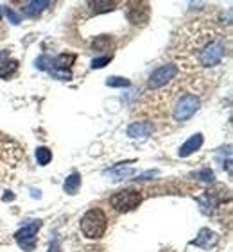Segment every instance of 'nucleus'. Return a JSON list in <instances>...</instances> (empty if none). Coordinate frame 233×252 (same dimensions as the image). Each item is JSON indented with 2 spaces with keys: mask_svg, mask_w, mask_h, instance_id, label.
<instances>
[{
  "mask_svg": "<svg viewBox=\"0 0 233 252\" xmlns=\"http://www.w3.org/2000/svg\"><path fill=\"white\" fill-rule=\"evenodd\" d=\"M106 227H108V218H106L104 211H100V209H90L85 213V217L81 218V231L90 240L102 236L106 232Z\"/></svg>",
  "mask_w": 233,
  "mask_h": 252,
  "instance_id": "1",
  "label": "nucleus"
},
{
  "mask_svg": "<svg viewBox=\"0 0 233 252\" xmlns=\"http://www.w3.org/2000/svg\"><path fill=\"white\" fill-rule=\"evenodd\" d=\"M224 54H226V45H224L223 38H213L212 41L204 45L203 49L198 52V63L201 66H206V68H212V66H217L221 61H223Z\"/></svg>",
  "mask_w": 233,
  "mask_h": 252,
  "instance_id": "2",
  "label": "nucleus"
},
{
  "mask_svg": "<svg viewBox=\"0 0 233 252\" xmlns=\"http://www.w3.org/2000/svg\"><path fill=\"white\" fill-rule=\"evenodd\" d=\"M199 104H201V102H199V99L196 95H192V93L183 95V97L176 102V106H174V109H172L174 120L185 122V120L192 118L194 114H196V111L199 109Z\"/></svg>",
  "mask_w": 233,
  "mask_h": 252,
  "instance_id": "3",
  "label": "nucleus"
},
{
  "mask_svg": "<svg viewBox=\"0 0 233 252\" xmlns=\"http://www.w3.org/2000/svg\"><path fill=\"white\" fill-rule=\"evenodd\" d=\"M140 202H142V195L136 190H124V192L115 193L113 197L109 198V204L117 211H131V209L138 208Z\"/></svg>",
  "mask_w": 233,
  "mask_h": 252,
  "instance_id": "4",
  "label": "nucleus"
},
{
  "mask_svg": "<svg viewBox=\"0 0 233 252\" xmlns=\"http://www.w3.org/2000/svg\"><path fill=\"white\" fill-rule=\"evenodd\" d=\"M40 229H41V222L40 220H34V222L24 225L20 231H16L15 240L18 242V245H20L24 251L33 252L36 247V234H38Z\"/></svg>",
  "mask_w": 233,
  "mask_h": 252,
  "instance_id": "5",
  "label": "nucleus"
},
{
  "mask_svg": "<svg viewBox=\"0 0 233 252\" xmlns=\"http://www.w3.org/2000/svg\"><path fill=\"white\" fill-rule=\"evenodd\" d=\"M178 74H179L178 64H172V63L164 64V66L156 68L153 74H151V77H149V86H151V88H162V86H165L167 83H170Z\"/></svg>",
  "mask_w": 233,
  "mask_h": 252,
  "instance_id": "6",
  "label": "nucleus"
},
{
  "mask_svg": "<svg viewBox=\"0 0 233 252\" xmlns=\"http://www.w3.org/2000/svg\"><path fill=\"white\" fill-rule=\"evenodd\" d=\"M154 133V125L151 122H133L128 127V136L133 140H145Z\"/></svg>",
  "mask_w": 233,
  "mask_h": 252,
  "instance_id": "7",
  "label": "nucleus"
},
{
  "mask_svg": "<svg viewBox=\"0 0 233 252\" xmlns=\"http://www.w3.org/2000/svg\"><path fill=\"white\" fill-rule=\"evenodd\" d=\"M217 242H219V236L215 232L210 231V229H201L199 234L196 236V240H192V245L201 249H210L213 245H217Z\"/></svg>",
  "mask_w": 233,
  "mask_h": 252,
  "instance_id": "8",
  "label": "nucleus"
},
{
  "mask_svg": "<svg viewBox=\"0 0 233 252\" xmlns=\"http://www.w3.org/2000/svg\"><path fill=\"white\" fill-rule=\"evenodd\" d=\"M203 141H204V138H203V134H201V133L190 136V138L187 140L183 145H181V148H179V158H189L190 154H194L196 150H199V148H201Z\"/></svg>",
  "mask_w": 233,
  "mask_h": 252,
  "instance_id": "9",
  "label": "nucleus"
},
{
  "mask_svg": "<svg viewBox=\"0 0 233 252\" xmlns=\"http://www.w3.org/2000/svg\"><path fill=\"white\" fill-rule=\"evenodd\" d=\"M198 202L204 215H212L213 209L217 208V198H215V193L212 192H204L201 197H198Z\"/></svg>",
  "mask_w": 233,
  "mask_h": 252,
  "instance_id": "10",
  "label": "nucleus"
},
{
  "mask_svg": "<svg viewBox=\"0 0 233 252\" xmlns=\"http://www.w3.org/2000/svg\"><path fill=\"white\" fill-rule=\"evenodd\" d=\"M49 5H50V2H47V0H31V2H27V4L24 5V15L34 18V16L40 15L41 11H43L45 7H49Z\"/></svg>",
  "mask_w": 233,
  "mask_h": 252,
  "instance_id": "11",
  "label": "nucleus"
},
{
  "mask_svg": "<svg viewBox=\"0 0 233 252\" xmlns=\"http://www.w3.org/2000/svg\"><path fill=\"white\" fill-rule=\"evenodd\" d=\"M133 173H134V168L124 167V163H120V165H117V167L106 170L104 175H111L113 181H122V179L129 177V175H133Z\"/></svg>",
  "mask_w": 233,
  "mask_h": 252,
  "instance_id": "12",
  "label": "nucleus"
},
{
  "mask_svg": "<svg viewBox=\"0 0 233 252\" xmlns=\"http://www.w3.org/2000/svg\"><path fill=\"white\" fill-rule=\"evenodd\" d=\"M81 188V175L77 172L70 173L68 177L65 179V184H63V190L68 195H75L77 193V190Z\"/></svg>",
  "mask_w": 233,
  "mask_h": 252,
  "instance_id": "13",
  "label": "nucleus"
},
{
  "mask_svg": "<svg viewBox=\"0 0 233 252\" xmlns=\"http://www.w3.org/2000/svg\"><path fill=\"white\" fill-rule=\"evenodd\" d=\"M18 70V61L16 59H7L0 64V79H9L11 75Z\"/></svg>",
  "mask_w": 233,
  "mask_h": 252,
  "instance_id": "14",
  "label": "nucleus"
},
{
  "mask_svg": "<svg viewBox=\"0 0 233 252\" xmlns=\"http://www.w3.org/2000/svg\"><path fill=\"white\" fill-rule=\"evenodd\" d=\"M50 159H52V152H50L47 147H38L36 148V161H38V165H41V167H45V165L50 163Z\"/></svg>",
  "mask_w": 233,
  "mask_h": 252,
  "instance_id": "15",
  "label": "nucleus"
},
{
  "mask_svg": "<svg viewBox=\"0 0 233 252\" xmlns=\"http://www.w3.org/2000/svg\"><path fill=\"white\" fill-rule=\"evenodd\" d=\"M36 68L43 70V72L54 70V57H50V56H40V57L36 59Z\"/></svg>",
  "mask_w": 233,
  "mask_h": 252,
  "instance_id": "16",
  "label": "nucleus"
},
{
  "mask_svg": "<svg viewBox=\"0 0 233 252\" xmlns=\"http://www.w3.org/2000/svg\"><path fill=\"white\" fill-rule=\"evenodd\" d=\"M192 177L199 179V181H203V183H212L213 179H215V173H213L210 168H204V170H199V172L192 173Z\"/></svg>",
  "mask_w": 233,
  "mask_h": 252,
  "instance_id": "17",
  "label": "nucleus"
},
{
  "mask_svg": "<svg viewBox=\"0 0 233 252\" xmlns=\"http://www.w3.org/2000/svg\"><path fill=\"white\" fill-rule=\"evenodd\" d=\"M129 84L131 83L124 77H108V81H106V86H109V88H128Z\"/></svg>",
  "mask_w": 233,
  "mask_h": 252,
  "instance_id": "18",
  "label": "nucleus"
},
{
  "mask_svg": "<svg viewBox=\"0 0 233 252\" xmlns=\"http://www.w3.org/2000/svg\"><path fill=\"white\" fill-rule=\"evenodd\" d=\"M50 75H52V77H54V79H60V81H70L72 79V72H70L68 68L67 70H52V72H49Z\"/></svg>",
  "mask_w": 233,
  "mask_h": 252,
  "instance_id": "19",
  "label": "nucleus"
},
{
  "mask_svg": "<svg viewBox=\"0 0 233 252\" xmlns=\"http://www.w3.org/2000/svg\"><path fill=\"white\" fill-rule=\"evenodd\" d=\"M109 61H111V56H104V57H95V59L92 61V68H104Z\"/></svg>",
  "mask_w": 233,
  "mask_h": 252,
  "instance_id": "20",
  "label": "nucleus"
},
{
  "mask_svg": "<svg viewBox=\"0 0 233 252\" xmlns=\"http://www.w3.org/2000/svg\"><path fill=\"white\" fill-rule=\"evenodd\" d=\"M4 13H5V16L9 18V22H11L13 25H18V24H20V16L16 15L15 11L11 9V7H4Z\"/></svg>",
  "mask_w": 233,
  "mask_h": 252,
  "instance_id": "21",
  "label": "nucleus"
},
{
  "mask_svg": "<svg viewBox=\"0 0 233 252\" xmlns=\"http://www.w3.org/2000/svg\"><path fill=\"white\" fill-rule=\"evenodd\" d=\"M47 252H61L60 242H58V240H54V242L49 245V251H47Z\"/></svg>",
  "mask_w": 233,
  "mask_h": 252,
  "instance_id": "22",
  "label": "nucleus"
},
{
  "mask_svg": "<svg viewBox=\"0 0 233 252\" xmlns=\"http://www.w3.org/2000/svg\"><path fill=\"white\" fill-rule=\"evenodd\" d=\"M31 192H33V197H34V198H36V197H38V198L41 197V192H40V190H38V192H36V190L33 188V190H31Z\"/></svg>",
  "mask_w": 233,
  "mask_h": 252,
  "instance_id": "23",
  "label": "nucleus"
},
{
  "mask_svg": "<svg viewBox=\"0 0 233 252\" xmlns=\"http://www.w3.org/2000/svg\"><path fill=\"white\" fill-rule=\"evenodd\" d=\"M7 193H9V195H4V200H5V202H7V200H13V198H15V195H13L11 192H7Z\"/></svg>",
  "mask_w": 233,
  "mask_h": 252,
  "instance_id": "24",
  "label": "nucleus"
},
{
  "mask_svg": "<svg viewBox=\"0 0 233 252\" xmlns=\"http://www.w3.org/2000/svg\"><path fill=\"white\" fill-rule=\"evenodd\" d=\"M5 56H7V52H5V50H0V61L4 59Z\"/></svg>",
  "mask_w": 233,
  "mask_h": 252,
  "instance_id": "25",
  "label": "nucleus"
},
{
  "mask_svg": "<svg viewBox=\"0 0 233 252\" xmlns=\"http://www.w3.org/2000/svg\"><path fill=\"white\" fill-rule=\"evenodd\" d=\"M0 20H2V7H0Z\"/></svg>",
  "mask_w": 233,
  "mask_h": 252,
  "instance_id": "26",
  "label": "nucleus"
}]
</instances>
